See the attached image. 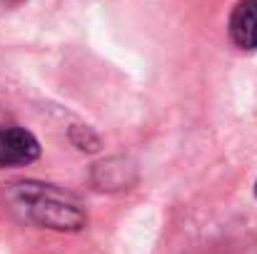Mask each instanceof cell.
Listing matches in <instances>:
<instances>
[{
  "label": "cell",
  "instance_id": "1",
  "mask_svg": "<svg viewBox=\"0 0 257 254\" xmlns=\"http://www.w3.org/2000/svg\"><path fill=\"white\" fill-rule=\"evenodd\" d=\"M10 202L15 209H20L30 222L50 229H80L85 224L83 207L65 192L50 187V184H35L23 182L15 184L10 192Z\"/></svg>",
  "mask_w": 257,
  "mask_h": 254
},
{
  "label": "cell",
  "instance_id": "2",
  "mask_svg": "<svg viewBox=\"0 0 257 254\" xmlns=\"http://www.w3.org/2000/svg\"><path fill=\"white\" fill-rule=\"evenodd\" d=\"M40 145L33 132L23 127H0V167H18L30 165L38 160Z\"/></svg>",
  "mask_w": 257,
  "mask_h": 254
},
{
  "label": "cell",
  "instance_id": "3",
  "mask_svg": "<svg viewBox=\"0 0 257 254\" xmlns=\"http://www.w3.org/2000/svg\"><path fill=\"white\" fill-rule=\"evenodd\" d=\"M230 38L242 50H257V0H240L230 15Z\"/></svg>",
  "mask_w": 257,
  "mask_h": 254
},
{
  "label": "cell",
  "instance_id": "4",
  "mask_svg": "<svg viewBox=\"0 0 257 254\" xmlns=\"http://www.w3.org/2000/svg\"><path fill=\"white\" fill-rule=\"evenodd\" d=\"M255 192H257V184H255Z\"/></svg>",
  "mask_w": 257,
  "mask_h": 254
}]
</instances>
